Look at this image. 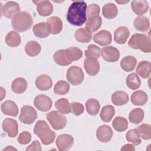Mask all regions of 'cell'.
<instances>
[{
  "instance_id": "cell-5",
  "label": "cell",
  "mask_w": 151,
  "mask_h": 151,
  "mask_svg": "<svg viewBox=\"0 0 151 151\" xmlns=\"http://www.w3.org/2000/svg\"><path fill=\"white\" fill-rule=\"evenodd\" d=\"M47 119L55 130H60L65 127L67 124L66 117L57 111L53 110L46 115Z\"/></svg>"
},
{
  "instance_id": "cell-17",
  "label": "cell",
  "mask_w": 151,
  "mask_h": 151,
  "mask_svg": "<svg viewBox=\"0 0 151 151\" xmlns=\"http://www.w3.org/2000/svg\"><path fill=\"white\" fill-rule=\"evenodd\" d=\"M111 40V34L107 30H101L93 36V41L101 46L110 44Z\"/></svg>"
},
{
  "instance_id": "cell-3",
  "label": "cell",
  "mask_w": 151,
  "mask_h": 151,
  "mask_svg": "<svg viewBox=\"0 0 151 151\" xmlns=\"http://www.w3.org/2000/svg\"><path fill=\"white\" fill-rule=\"evenodd\" d=\"M33 24V19L27 12L20 11L11 20L12 28L18 32H24L29 29Z\"/></svg>"
},
{
  "instance_id": "cell-49",
  "label": "cell",
  "mask_w": 151,
  "mask_h": 151,
  "mask_svg": "<svg viewBox=\"0 0 151 151\" xmlns=\"http://www.w3.org/2000/svg\"><path fill=\"white\" fill-rule=\"evenodd\" d=\"M26 150L27 151H30V150L41 151V146L38 141L35 140V141H33L32 143L26 148Z\"/></svg>"
},
{
  "instance_id": "cell-36",
  "label": "cell",
  "mask_w": 151,
  "mask_h": 151,
  "mask_svg": "<svg viewBox=\"0 0 151 151\" xmlns=\"http://www.w3.org/2000/svg\"><path fill=\"white\" fill-rule=\"evenodd\" d=\"M115 113L114 108L111 105L104 106L100 111V117L104 122H109L113 117Z\"/></svg>"
},
{
  "instance_id": "cell-48",
  "label": "cell",
  "mask_w": 151,
  "mask_h": 151,
  "mask_svg": "<svg viewBox=\"0 0 151 151\" xmlns=\"http://www.w3.org/2000/svg\"><path fill=\"white\" fill-rule=\"evenodd\" d=\"M71 108L72 113L76 116L81 114L84 110V106L81 103L78 102H73L71 104Z\"/></svg>"
},
{
  "instance_id": "cell-22",
  "label": "cell",
  "mask_w": 151,
  "mask_h": 151,
  "mask_svg": "<svg viewBox=\"0 0 151 151\" xmlns=\"http://www.w3.org/2000/svg\"><path fill=\"white\" fill-rule=\"evenodd\" d=\"M133 25L137 31L140 32H146L150 26L149 19L147 17L144 15H140L134 19Z\"/></svg>"
},
{
  "instance_id": "cell-19",
  "label": "cell",
  "mask_w": 151,
  "mask_h": 151,
  "mask_svg": "<svg viewBox=\"0 0 151 151\" xmlns=\"http://www.w3.org/2000/svg\"><path fill=\"white\" fill-rule=\"evenodd\" d=\"M130 35L129 29L124 26L117 28L114 33V40L116 42L120 44H124Z\"/></svg>"
},
{
  "instance_id": "cell-46",
  "label": "cell",
  "mask_w": 151,
  "mask_h": 151,
  "mask_svg": "<svg viewBox=\"0 0 151 151\" xmlns=\"http://www.w3.org/2000/svg\"><path fill=\"white\" fill-rule=\"evenodd\" d=\"M100 14V6L96 4H92L88 6V8H87V18L99 15Z\"/></svg>"
},
{
  "instance_id": "cell-24",
  "label": "cell",
  "mask_w": 151,
  "mask_h": 151,
  "mask_svg": "<svg viewBox=\"0 0 151 151\" xmlns=\"http://www.w3.org/2000/svg\"><path fill=\"white\" fill-rule=\"evenodd\" d=\"M27 86L28 84L25 79L22 77H18L12 81L11 89L15 93L21 94L25 91Z\"/></svg>"
},
{
  "instance_id": "cell-1",
  "label": "cell",
  "mask_w": 151,
  "mask_h": 151,
  "mask_svg": "<svg viewBox=\"0 0 151 151\" xmlns=\"http://www.w3.org/2000/svg\"><path fill=\"white\" fill-rule=\"evenodd\" d=\"M87 4L84 1H74L69 6L67 19L70 24L81 26L87 21Z\"/></svg>"
},
{
  "instance_id": "cell-18",
  "label": "cell",
  "mask_w": 151,
  "mask_h": 151,
  "mask_svg": "<svg viewBox=\"0 0 151 151\" xmlns=\"http://www.w3.org/2000/svg\"><path fill=\"white\" fill-rule=\"evenodd\" d=\"M52 85L51 78L46 74H41L37 77L35 80V86L40 90H48L52 87Z\"/></svg>"
},
{
  "instance_id": "cell-45",
  "label": "cell",
  "mask_w": 151,
  "mask_h": 151,
  "mask_svg": "<svg viewBox=\"0 0 151 151\" xmlns=\"http://www.w3.org/2000/svg\"><path fill=\"white\" fill-rule=\"evenodd\" d=\"M126 139L129 142L134 145H139L142 142L136 129L129 130L126 134Z\"/></svg>"
},
{
  "instance_id": "cell-12",
  "label": "cell",
  "mask_w": 151,
  "mask_h": 151,
  "mask_svg": "<svg viewBox=\"0 0 151 151\" xmlns=\"http://www.w3.org/2000/svg\"><path fill=\"white\" fill-rule=\"evenodd\" d=\"M103 58L107 62H116L120 57V52L118 49L112 46L103 47L101 51Z\"/></svg>"
},
{
  "instance_id": "cell-20",
  "label": "cell",
  "mask_w": 151,
  "mask_h": 151,
  "mask_svg": "<svg viewBox=\"0 0 151 151\" xmlns=\"http://www.w3.org/2000/svg\"><path fill=\"white\" fill-rule=\"evenodd\" d=\"M1 110L5 115L16 116L18 114V108L15 102L6 100L1 104Z\"/></svg>"
},
{
  "instance_id": "cell-33",
  "label": "cell",
  "mask_w": 151,
  "mask_h": 151,
  "mask_svg": "<svg viewBox=\"0 0 151 151\" xmlns=\"http://www.w3.org/2000/svg\"><path fill=\"white\" fill-rule=\"evenodd\" d=\"M118 13V10L116 5L113 3H107L104 5L102 9V14L104 17L107 19L115 18Z\"/></svg>"
},
{
  "instance_id": "cell-29",
  "label": "cell",
  "mask_w": 151,
  "mask_h": 151,
  "mask_svg": "<svg viewBox=\"0 0 151 151\" xmlns=\"http://www.w3.org/2000/svg\"><path fill=\"white\" fill-rule=\"evenodd\" d=\"M151 71V64L148 61H142L140 62L136 69V73L143 78H147Z\"/></svg>"
},
{
  "instance_id": "cell-25",
  "label": "cell",
  "mask_w": 151,
  "mask_h": 151,
  "mask_svg": "<svg viewBox=\"0 0 151 151\" xmlns=\"http://www.w3.org/2000/svg\"><path fill=\"white\" fill-rule=\"evenodd\" d=\"M102 24V19L100 15L87 18L86 24V29L90 32H95L98 30Z\"/></svg>"
},
{
  "instance_id": "cell-31",
  "label": "cell",
  "mask_w": 151,
  "mask_h": 151,
  "mask_svg": "<svg viewBox=\"0 0 151 151\" xmlns=\"http://www.w3.org/2000/svg\"><path fill=\"white\" fill-rule=\"evenodd\" d=\"M6 44L11 47H16L21 43V36L16 31H11L9 32L5 37Z\"/></svg>"
},
{
  "instance_id": "cell-26",
  "label": "cell",
  "mask_w": 151,
  "mask_h": 151,
  "mask_svg": "<svg viewBox=\"0 0 151 151\" xmlns=\"http://www.w3.org/2000/svg\"><path fill=\"white\" fill-rule=\"evenodd\" d=\"M111 101L114 105L123 106L129 101V96L123 91H116L111 95Z\"/></svg>"
},
{
  "instance_id": "cell-35",
  "label": "cell",
  "mask_w": 151,
  "mask_h": 151,
  "mask_svg": "<svg viewBox=\"0 0 151 151\" xmlns=\"http://www.w3.org/2000/svg\"><path fill=\"white\" fill-rule=\"evenodd\" d=\"M86 107L87 113L91 116H96L98 114L100 104L99 101L94 99H90L86 101Z\"/></svg>"
},
{
  "instance_id": "cell-11",
  "label": "cell",
  "mask_w": 151,
  "mask_h": 151,
  "mask_svg": "<svg viewBox=\"0 0 151 151\" xmlns=\"http://www.w3.org/2000/svg\"><path fill=\"white\" fill-rule=\"evenodd\" d=\"M2 129L6 132L9 137H15L18 134V126L17 122L11 118L5 119L2 124Z\"/></svg>"
},
{
  "instance_id": "cell-53",
  "label": "cell",
  "mask_w": 151,
  "mask_h": 151,
  "mask_svg": "<svg viewBox=\"0 0 151 151\" xmlns=\"http://www.w3.org/2000/svg\"><path fill=\"white\" fill-rule=\"evenodd\" d=\"M129 1H124V2H122V1H116V2L118 4H125V3H127Z\"/></svg>"
},
{
  "instance_id": "cell-52",
  "label": "cell",
  "mask_w": 151,
  "mask_h": 151,
  "mask_svg": "<svg viewBox=\"0 0 151 151\" xmlns=\"http://www.w3.org/2000/svg\"><path fill=\"white\" fill-rule=\"evenodd\" d=\"M17 150V149H15V148H14V147H12V146H8L7 147H6V148H4L2 150L4 151V150Z\"/></svg>"
},
{
  "instance_id": "cell-4",
  "label": "cell",
  "mask_w": 151,
  "mask_h": 151,
  "mask_svg": "<svg viewBox=\"0 0 151 151\" xmlns=\"http://www.w3.org/2000/svg\"><path fill=\"white\" fill-rule=\"evenodd\" d=\"M130 47L133 49H139L143 52L149 53L151 51L150 38L145 34H134L128 42Z\"/></svg>"
},
{
  "instance_id": "cell-40",
  "label": "cell",
  "mask_w": 151,
  "mask_h": 151,
  "mask_svg": "<svg viewBox=\"0 0 151 151\" xmlns=\"http://www.w3.org/2000/svg\"><path fill=\"white\" fill-rule=\"evenodd\" d=\"M144 118V111L140 108H136L132 110L129 115V121L134 124H139Z\"/></svg>"
},
{
  "instance_id": "cell-42",
  "label": "cell",
  "mask_w": 151,
  "mask_h": 151,
  "mask_svg": "<svg viewBox=\"0 0 151 151\" xmlns=\"http://www.w3.org/2000/svg\"><path fill=\"white\" fill-rule=\"evenodd\" d=\"M70 86L68 83L64 80H60L54 86V91L57 95H64L68 92Z\"/></svg>"
},
{
  "instance_id": "cell-50",
  "label": "cell",
  "mask_w": 151,
  "mask_h": 151,
  "mask_svg": "<svg viewBox=\"0 0 151 151\" xmlns=\"http://www.w3.org/2000/svg\"><path fill=\"white\" fill-rule=\"evenodd\" d=\"M134 146L130 144H126L121 148V151H134Z\"/></svg>"
},
{
  "instance_id": "cell-51",
  "label": "cell",
  "mask_w": 151,
  "mask_h": 151,
  "mask_svg": "<svg viewBox=\"0 0 151 151\" xmlns=\"http://www.w3.org/2000/svg\"><path fill=\"white\" fill-rule=\"evenodd\" d=\"M1 101H2L3 100V99L5 97V90H4V88L3 87H1Z\"/></svg>"
},
{
  "instance_id": "cell-8",
  "label": "cell",
  "mask_w": 151,
  "mask_h": 151,
  "mask_svg": "<svg viewBox=\"0 0 151 151\" xmlns=\"http://www.w3.org/2000/svg\"><path fill=\"white\" fill-rule=\"evenodd\" d=\"M52 101L51 99L44 94L38 95L34 100V106L41 111H47L50 110L52 107Z\"/></svg>"
},
{
  "instance_id": "cell-38",
  "label": "cell",
  "mask_w": 151,
  "mask_h": 151,
  "mask_svg": "<svg viewBox=\"0 0 151 151\" xmlns=\"http://www.w3.org/2000/svg\"><path fill=\"white\" fill-rule=\"evenodd\" d=\"M126 83L129 88L132 90H136L140 87L141 80L136 73H131L126 77Z\"/></svg>"
},
{
  "instance_id": "cell-44",
  "label": "cell",
  "mask_w": 151,
  "mask_h": 151,
  "mask_svg": "<svg viewBox=\"0 0 151 151\" xmlns=\"http://www.w3.org/2000/svg\"><path fill=\"white\" fill-rule=\"evenodd\" d=\"M101 55V49L96 45L91 44L88 46L87 49L85 51V55L87 58H93L98 59Z\"/></svg>"
},
{
  "instance_id": "cell-7",
  "label": "cell",
  "mask_w": 151,
  "mask_h": 151,
  "mask_svg": "<svg viewBox=\"0 0 151 151\" xmlns=\"http://www.w3.org/2000/svg\"><path fill=\"white\" fill-rule=\"evenodd\" d=\"M37 117V111L31 106L25 105L21 107L19 120L26 124H32Z\"/></svg>"
},
{
  "instance_id": "cell-15",
  "label": "cell",
  "mask_w": 151,
  "mask_h": 151,
  "mask_svg": "<svg viewBox=\"0 0 151 151\" xmlns=\"http://www.w3.org/2000/svg\"><path fill=\"white\" fill-rule=\"evenodd\" d=\"M113 131L111 127L107 125L100 126L96 131L97 139L101 142H107L110 141L113 136Z\"/></svg>"
},
{
  "instance_id": "cell-37",
  "label": "cell",
  "mask_w": 151,
  "mask_h": 151,
  "mask_svg": "<svg viewBox=\"0 0 151 151\" xmlns=\"http://www.w3.org/2000/svg\"><path fill=\"white\" fill-rule=\"evenodd\" d=\"M53 58L55 63L60 65H68L72 63L68 60L65 54V50H59L57 51L54 53Z\"/></svg>"
},
{
  "instance_id": "cell-47",
  "label": "cell",
  "mask_w": 151,
  "mask_h": 151,
  "mask_svg": "<svg viewBox=\"0 0 151 151\" xmlns=\"http://www.w3.org/2000/svg\"><path fill=\"white\" fill-rule=\"evenodd\" d=\"M17 140L19 144L27 145L30 142L31 140V135L28 132L24 131L19 134Z\"/></svg>"
},
{
  "instance_id": "cell-43",
  "label": "cell",
  "mask_w": 151,
  "mask_h": 151,
  "mask_svg": "<svg viewBox=\"0 0 151 151\" xmlns=\"http://www.w3.org/2000/svg\"><path fill=\"white\" fill-rule=\"evenodd\" d=\"M140 137L145 140H149L151 138V127L148 124H142L136 129Z\"/></svg>"
},
{
  "instance_id": "cell-13",
  "label": "cell",
  "mask_w": 151,
  "mask_h": 151,
  "mask_svg": "<svg viewBox=\"0 0 151 151\" xmlns=\"http://www.w3.org/2000/svg\"><path fill=\"white\" fill-rule=\"evenodd\" d=\"M37 6V11L40 15L47 17L51 14L53 11V6L49 1H32Z\"/></svg>"
},
{
  "instance_id": "cell-28",
  "label": "cell",
  "mask_w": 151,
  "mask_h": 151,
  "mask_svg": "<svg viewBox=\"0 0 151 151\" xmlns=\"http://www.w3.org/2000/svg\"><path fill=\"white\" fill-rule=\"evenodd\" d=\"M137 61L134 57L132 55H128L124 57L120 61L121 68L125 71L129 72L133 71L136 65Z\"/></svg>"
},
{
  "instance_id": "cell-10",
  "label": "cell",
  "mask_w": 151,
  "mask_h": 151,
  "mask_svg": "<svg viewBox=\"0 0 151 151\" xmlns=\"http://www.w3.org/2000/svg\"><path fill=\"white\" fill-rule=\"evenodd\" d=\"M55 144L60 151L67 150L73 145L74 139L68 134H62L57 137Z\"/></svg>"
},
{
  "instance_id": "cell-39",
  "label": "cell",
  "mask_w": 151,
  "mask_h": 151,
  "mask_svg": "<svg viewBox=\"0 0 151 151\" xmlns=\"http://www.w3.org/2000/svg\"><path fill=\"white\" fill-rule=\"evenodd\" d=\"M65 54L69 61L72 62L73 61L78 60L83 56L82 51L75 47H69L65 50Z\"/></svg>"
},
{
  "instance_id": "cell-21",
  "label": "cell",
  "mask_w": 151,
  "mask_h": 151,
  "mask_svg": "<svg viewBox=\"0 0 151 151\" xmlns=\"http://www.w3.org/2000/svg\"><path fill=\"white\" fill-rule=\"evenodd\" d=\"M131 8L136 14L138 15H142L147 11L149 5L146 1L135 0L132 2Z\"/></svg>"
},
{
  "instance_id": "cell-27",
  "label": "cell",
  "mask_w": 151,
  "mask_h": 151,
  "mask_svg": "<svg viewBox=\"0 0 151 151\" xmlns=\"http://www.w3.org/2000/svg\"><path fill=\"white\" fill-rule=\"evenodd\" d=\"M47 21L50 25L52 34H58L63 29V22L59 17L55 16L51 17L47 19Z\"/></svg>"
},
{
  "instance_id": "cell-16",
  "label": "cell",
  "mask_w": 151,
  "mask_h": 151,
  "mask_svg": "<svg viewBox=\"0 0 151 151\" xmlns=\"http://www.w3.org/2000/svg\"><path fill=\"white\" fill-rule=\"evenodd\" d=\"M84 68L90 76H96L100 71V64L97 59L87 58L84 61Z\"/></svg>"
},
{
  "instance_id": "cell-32",
  "label": "cell",
  "mask_w": 151,
  "mask_h": 151,
  "mask_svg": "<svg viewBox=\"0 0 151 151\" xmlns=\"http://www.w3.org/2000/svg\"><path fill=\"white\" fill-rule=\"evenodd\" d=\"M74 37L78 42L86 43L91 40L92 34L88 31L85 28H80L76 31Z\"/></svg>"
},
{
  "instance_id": "cell-34",
  "label": "cell",
  "mask_w": 151,
  "mask_h": 151,
  "mask_svg": "<svg viewBox=\"0 0 151 151\" xmlns=\"http://www.w3.org/2000/svg\"><path fill=\"white\" fill-rule=\"evenodd\" d=\"M55 107L61 114H68L71 111V104L65 98H62L55 102Z\"/></svg>"
},
{
  "instance_id": "cell-30",
  "label": "cell",
  "mask_w": 151,
  "mask_h": 151,
  "mask_svg": "<svg viewBox=\"0 0 151 151\" xmlns=\"http://www.w3.org/2000/svg\"><path fill=\"white\" fill-rule=\"evenodd\" d=\"M41 45L35 41H30L28 42L25 47V51L26 54L31 57L38 55L41 52Z\"/></svg>"
},
{
  "instance_id": "cell-41",
  "label": "cell",
  "mask_w": 151,
  "mask_h": 151,
  "mask_svg": "<svg viewBox=\"0 0 151 151\" xmlns=\"http://www.w3.org/2000/svg\"><path fill=\"white\" fill-rule=\"evenodd\" d=\"M112 126L115 130L121 132L125 131L127 129L128 122L126 118L117 116L113 120Z\"/></svg>"
},
{
  "instance_id": "cell-6",
  "label": "cell",
  "mask_w": 151,
  "mask_h": 151,
  "mask_svg": "<svg viewBox=\"0 0 151 151\" xmlns=\"http://www.w3.org/2000/svg\"><path fill=\"white\" fill-rule=\"evenodd\" d=\"M66 77L68 81L72 85L77 86L81 84L84 77L82 69L77 66H71L67 70Z\"/></svg>"
},
{
  "instance_id": "cell-9",
  "label": "cell",
  "mask_w": 151,
  "mask_h": 151,
  "mask_svg": "<svg viewBox=\"0 0 151 151\" xmlns=\"http://www.w3.org/2000/svg\"><path fill=\"white\" fill-rule=\"evenodd\" d=\"M20 12L19 5L14 1L7 2L1 5V14L8 18H12L17 13Z\"/></svg>"
},
{
  "instance_id": "cell-23",
  "label": "cell",
  "mask_w": 151,
  "mask_h": 151,
  "mask_svg": "<svg viewBox=\"0 0 151 151\" xmlns=\"http://www.w3.org/2000/svg\"><path fill=\"white\" fill-rule=\"evenodd\" d=\"M147 95L145 91L137 90L132 93L130 100L134 105L143 106L147 101Z\"/></svg>"
},
{
  "instance_id": "cell-2",
  "label": "cell",
  "mask_w": 151,
  "mask_h": 151,
  "mask_svg": "<svg viewBox=\"0 0 151 151\" xmlns=\"http://www.w3.org/2000/svg\"><path fill=\"white\" fill-rule=\"evenodd\" d=\"M34 132L40 137L42 144L45 145L52 143L55 137V132L50 129L49 125L43 120L37 122L34 126Z\"/></svg>"
},
{
  "instance_id": "cell-14",
  "label": "cell",
  "mask_w": 151,
  "mask_h": 151,
  "mask_svg": "<svg viewBox=\"0 0 151 151\" xmlns=\"http://www.w3.org/2000/svg\"><path fill=\"white\" fill-rule=\"evenodd\" d=\"M34 35L40 38H44L51 34V27L48 22H40L34 25L32 28Z\"/></svg>"
}]
</instances>
